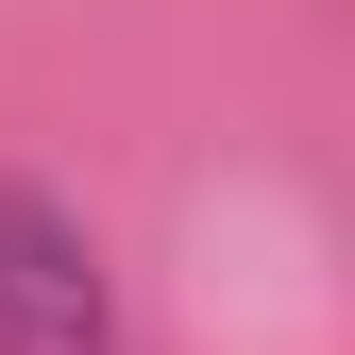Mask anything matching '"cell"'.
<instances>
[{
  "label": "cell",
  "instance_id": "1",
  "mask_svg": "<svg viewBox=\"0 0 355 355\" xmlns=\"http://www.w3.org/2000/svg\"><path fill=\"white\" fill-rule=\"evenodd\" d=\"M0 355H102V271L68 220H34L0 187Z\"/></svg>",
  "mask_w": 355,
  "mask_h": 355
}]
</instances>
